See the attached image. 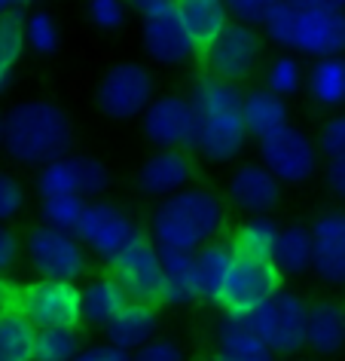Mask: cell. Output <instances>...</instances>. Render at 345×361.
Segmentation results:
<instances>
[{"label":"cell","instance_id":"6","mask_svg":"<svg viewBox=\"0 0 345 361\" xmlns=\"http://www.w3.org/2000/svg\"><path fill=\"white\" fill-rule=\"evenodd\" d=\"M153 102H156V74L144 61H113L95 83V107L113 123L141 120Z\"/></svg>","mask_w":345,"mask_h":361},{"label":"cell","instance_id":"4","mask_svg":"<svg viewBox=\"0 0 345 361\" xmlns=\"http://www.w3.org/2000/svg\"><path fill=\"white\" fill-rule=\"evenodd\" d=\"M260 34L275 49L294 52L299 59L321 61L345 56V13L294 10L287 0H281L263 22Z\"/></svg>","mask_w":345,"mask_h":361},{"label":"cell","instance_id":"29","mask_svg":"<svg viewBox=\"0 0 345 361\" xmlns=\"http://www.w3.org/2000/svg\"><path fill=\"white\" fill-rule=\"evenodd\" d=\"M272 264L278 267L284 282L312 273V227L303 221L284 224L278 245H275V255H272Z\"/></svg>","mask_w":345,"mask_h":361},{"label":"cell","instance_id":"51","mask_svg":"<svg viewBox=\"0 0 345 361\" xmlns=\"http://www.w3.org/2000/svg\"><path fill=\"white\" fill-rule=\"evenodd\" d=\"M0 153H4V111H0Z\"/></svg>","mask_w":345,"mask_h":361},{"label":"cell","instance_id":"33","mask_svg":"<svg viewBox=\"0 0 345 361\" xmlns=\"http://www.w3.org/2000/svg\"><path fill=\"white\" fill-rule=\"evenodd\" d=\"M25 43L34 56H56L61 49V25L49 10L25 13Z\"/></svg>","mask_w":345,"mask_h":361},{"label":"cell","instance_id":"15","mask_svg":"<svg viewBox=\"0 0 345 361\" xmlns=\"http://www.w3.org/2000/svg\"><path fill=\"white\" fill-rule=\"evenodd\" d=\"M107 273L120 282V288L125 291L129 300L159 306L165 267H162V251L156 242L150 239V233H144L132 248H125L123 255L107 267Z\"/></svg>","mask_w":345,"mask_h":361},{"label":"cell","instance_id":"24","mask_svg":"<svg viewBox=\"0 0 345 361\" xmlns=\"http://www.w3.org/2000/svg\"><path fill=\"white\" fill-rule=\"evenodd\" d=\"M196 285H199V300L202 303H220V294L226 288L232 267H235V248L230 239L208 242L205 248L196 251Z\"/></svg>","mask_w":345,"mask_h":361},{"label":"cell","instance_id":"22","mask_svg":"<svg viewBox=\"0 0 345 361\" xmlns=\"http://www.w3.org/2000/svg\"><path fill=\"white\" fill-rule=\"evenodd\" d=\"M214 352L230 361H278V355L257 337L248 319L226 312L214 324Z\"/></svg>","mask_w":345,"mask_h":361},{"label":"cell","instance_id":"49","mask_svg":"<svg viewBox=\"0 0 345 361\" xmlns=\"http://www.w3.org/2000/svg\"><path fill=\"white\" fill-rule=\"evenodd\" d=\"M13 80H15V68L0 61V95H6L13 89Z\"/></svg>","mask_w":345,"mask_h":361},{"label":"cell","instance_id":"43","mask_svg":"<svg viewBox=\"0 0 345 361\" xmlns=\"http://www.w3.org/2000/svg\"><path fill=\"white\" fill-rule=\"evenodd\" d=\"M321 178H324L327 193H330L333 200L345 209V157L324 159V166H321Z\"/></svg>","mask_w":345,"mask_h":361},{"label":"cell","instance_id":"28","mask_svg":"<svg viewBox=\"0 0 345 361\" xmlns=\"http://www.w3.org/2000/svg\"><path fill=\"white\" fill-rule=\"evenodd\" d=\"M244 126H248L251 138H263L269 132H278L281 126L290 123V102H284L281 95L269 92L266 86L248 89L244 92V107H242Z\"/></svg>","mask_w":345,"mask_h":361},{"label":"cell","instance_id":"3","mask_svg":"<svg viewBox=\"0 0 345 361\" xmlns=\"http://www.w3.org/2000/svg\"><path fill=\"white\" fill-rule=\"evenodd\" d=\"M230 227V202L214 187L193 184L150 212V239L162 251L196 255L208 242H217Z\"/></svg>","mask_w":345,"mask_h":361},{"label":"cell","instance_id":"30","mask_svg":"<svg viewBox=\"0 0 345 361\" xmlns=\"http://www.w3.org/2000/svg\"><path fill=\"white\" fill-rule=\"evenodd\" d=\"M281 236V224L272 214H260V218H242L232 227V248L239 257H257V260H272Z\"/></svg>","mask_w":345,"mask_h":361},{"label":"cell","instance_id":"14","mask_svg":"<svg viewBox=\"0 0 345 361\" xmlns=\"http://www.w3.org/2000/svg\"><path fill=\"white\" fill-rule=\"evenodd\" d=\"M281 288H284V276L278 273V267L272 260H257V257H235V267L226 288L220 294V310L226 315H242L248 319L251 312H257L263 303H269Z\"/></svg>","mask_w":345,"mask_h":361},{"label":"cell","instance_id":"10","mask_svg":"<svg viewBox=\"0 0 345 361\" xmlns=\"http://www.w3.org/2000/svg\"><path fill=\"white\" fill-rule=\"evenodd\" d=\"M13 306L34 328H83V294L74 282H49L31 279L15 285Z\"/></svg>","mask_w":345,"mask_h":361},{"label":"cell","instance_id":"21","mask_svg":"<svg viewBox=\"0 0 345 361\" xmlns=\"http://www.w3.org/2000/svg\"><path fill=\"white\" fill-rule=\"evenodd\" d=\"M80 294H83V328L92 331H107L116 315L129 306V297L107 269L98 276H89L80 285Z\"/></svg>","mask_w":345,"mask_h":361},{"label":"cell","instance_id":"31","mask_svg":"<svg viewBox=\"0 0 345 361\" xmlns=\"http://www.w3.org/2000/svg\"><path fill=\"white\" fill-rule=\"evenodd\" d=\"M37 355V328L15 310L0 315V361H34Z\"/></svg>","mask_w":345,"mask_h":361},{"label":"cell","instance_id":"35","mask_svg":"<svg viewBox=\"0 0 345 361\" xmlns=\"http://www.w3.org/2000/svg\"><path fill=\"white\" fill-rule=\"evenodd\" d=\"M31 190L28 180L13 169H0V227H13L28 212Z\"/></svg>","mask_w":345,"mask_h":361},{"label":"cell","instance_id":"23","mask_svg":"<svg viewBox=\"0 0 345 361\" xmlns=\"http://www.w3.org/2000/svg\"><path fill=\"white\" fill-rule=\"evenodd\" d=\"M159 306L153 303H134L129 300V306L116 315L113 324L104 331L107 343H113V346H120L125 352H138L144 349L147 343H153L159 337Z\"/></svg>","mask_w":345,"mask_h":361},{"label":"cell","instance_id":"7","mask_svg":"<svg viewBox=\"0 0 345 361\" xmlns=\"http://www.w3.org/2000/svg\"><path fill=\"white\" fill-rule=\"evenodd\" d=\"M257 157L281 180V187H303L324 166L315 135L296 123H287L278 132L263 135L257 141Z\"/></svg>","mask_w":345,"mask_h":361},{"label":"cell","instance_id":"5","mask_svg":"<svg viewBox=\"0 0 345 361\" xmlns=\"http://www.w3.org/2000/svg\"><path fill=\"white\" fill-rule=\"evenodd\" d=\"M22 257L34 279L80 285L89 273V251L77 233L46 227L40 221L22 233Z\"/></svg>","mask_w":345,"mask_h":361},{"label":"cell","instance_id":"47","mask_svg":"<svg viewBox=\"0 0 345 361\" xmlns=\"http://www.w3.org/2000/svg\"><path fill=\"white\" fill-rule=\"evenodd\" d=\"M13 294H15V285L10 279H0V315L6 310H13Z\"/></svg>","mask_w":345,"mask_h":361},{"label":"cell","instance_id":"9","mask_svg":"<svg viewBox=\"0 0 345 361\" xmlns=\"http://www.w3.org/2000/svg\"><path fill=\"white\" fill-rule=\"evenodd\" d=\"M248 322L278 358H296L306 349L308 300L294 288H281L269 303L248 315Z\"/></svg>","mask_w":345,"mask_h":361},{"label":"cell","instance_id":"32","mask_svg":"<svg viewBox=\"0 0 345 361\" xmlns=\"http://www.w3.org/2000/svg\"><path fill=\"white\" fill-rule=\"evenodd\" d=\"M306 74L308 68L303 65V59L294 56V52H278L272 56L266 65H263V86L269 92L281 95L284 102L306 92Z\"/></svg>","mask_w":345,"mask_h":361},{"label":"cell","instance_id":"46","mask_svg":"<svg viewBox=\"0 0 345 361\" xmlns=\"http://www.w3.org/2000/svg\"><path fill=\"white\" fill-rule=\"evenodd\" d=\"M294 10H321V13H345V0H287Z\"/></svg>","mask_w":345,"mask_h":361},{"label":"cell","instance_id":"50","mask_svg":"<svg viewBox=\"0 0 345 361\" xmlns=\"http://www.w3.org/2000/svg\"><path fill=\"white\" fill-rule=\"evenodd\" d=\"M196 361H230V358H223L220 352H208V355H202V358H196Z\"/></svg>","mask_w":345,"mask_h":361},{"label":"cell","instance_id":"34","mask_svg":"<svg viewBox=\"0 0 345 361\" xmlns=\"http://www.w3.org/2000/svg\"><path fill=\"white\" fill-rule=\"evenodd\" d=\"M80 328H43L37 331V355L34 361H74L83 352Z\"/></svg>","mask_w":345,"mask_h":361},{"label":"cell","instance_id":"27","mask_svg":"<svg viewBox=\"0 0 345 361\" xmlns=\"http://www.w3.org/2000/svg\"><path fill=\"white\" fill-rule=\"evenodd\" d=\"M306 95L327 114L345 111V56L312 61L306 74Z\"/></svg>","mask_w":345,"mask_h":361},{"label":"cell","instance_id":"37","mask_svg":"<svg viewBox=\"0 0 345 361\" xmlns=\"http://www.w3.org/2000/svg\"><path fill=\"white\" fill-rule=\"evenodd\" d=\"M86 19L98 34H113L125 31V25L132 19V10L125 0H86Z\"/></svg>","mask_w":345,"mask_h":361},{"label":"cell","instance_id":"26","mask_svg":"<svg viewBox=\"0 0 345 361\" xmlns=\"http://www.w3.org/2000/svg\"><path fill=\"white\" fill-rule=\"evenodd\" d=\"M162 267H165V282H162L159 306L187 310V306H193V303H202L199 300L196 257L193 255H187V251H162Z\"/></svg>","mask_w":345,"mask_h":361},{"label":"cell","instance_id":"11","mask_svg":"<svg viewBox=\"0 0 345 361\" xmlns=\"http://www.w3.org/2000/svg\"><path fill=\"white\" fill-rule=\"evenodd\" d=\"M263 52H266V37L260 28L242 22H230L223 34L208 47L202 56V71L217 80H226L232 86H244L263 68Z\"/></svg>","mask_w":345,"mask_h":361},{"label":"cell","instance_id":"12","mask_svg":"<svg viewBox=\"0 0 345 361\" xmlns=\"http://www.w3.org/2000/svg\"><path fill=\"white\" fill-rule=\"evenodd\" d=\"M111 169L104 159L92 157V153H68L58 162L40 169L34 175V193L37 200H49V196H74V200H101L111 190Z\"/></svg>","mask_w":345,"mask_h":361},{"label":"cell","instance_id":"2","mask_svg":"<svg viewBox=\"0 0 345 361\" xmlns=\"http://www.w3.org/2000/svg\"><path fill=\"white\" fill-rule=\"evenodd\" d=\"M74 153V123L58 102L25 98L4 111V157L15 169H46Z\"/></svg>","mask_w":345,"mask_h":361},{"label":"cell","instance_id":"45","mask_svg":"<svg viewBox=\"0 0 345 361\" xmlns=\"http://www.w3.org/2000/svg\"><path fill=\"white\" fill-rule=\"evenodd\" d=\"M129 4L132 16H138V19H147V16H156L162 10H171L175 6V0H125Z\"/></svg>","mask_w":345,"mask_h":361},{"label":"cell","instance_id":"1","mask_svg":"<svg viewBox=\"0 0 345 361\" xmlns=\"http://www.w3.org/2000/svg\"><path fill=\"white\" fill-rule=\"evenodd\" d=\"M187 98L199 114L193 157L208 166H235L251 141L242 116L244 89L217 80L208 71H196L187 83Z\"/></svg>","mask_w":345,"mask_h":361},{"label":"cell","instance_id":"16","mask_svg":"<svg viewBox=\"0 0 345 361\" xmlns=\"http://www.w3.org/2000/svg\"><path fill=\"white\" fill-rule=\"evenodd\" d=\"M223 196L230 209L242 212L244 218H260V214H272L281 205L284 187L263 162H235L226 175Z\"/></svg>","mask_w":345,"mask_h":361},{"label":"cell","instance_id":"48","mask_svg":"<svg viewBox=\"0 0 345 361\" xmlns=\"http://www.w3.org/2000/svg\"><path fill=\"white\" fill-rule=\"evenodd\" d=\"M34 4H37V0H0V16H10V13H25V10H31Z\"/></svg>","mask_w":345,"mask_h":361},{"label":"cell","instance_id":"17","mask_svg":"<svg viewBox=\"0 0 345 361\" xmlns=\"http://www.w3.org/2000/svg\"><path fill=\"white\" fill-rule=\"evenodd\" d=\"M196 159L189 150H153L134 171V193L150 202H165L193 187Z\"/></svg>","mask_w":345,"mask_h":361},{"label":"cell","instance_id":"42","mask_svg":"<svg viewBox=\"0 0 345 361\" xmlns=\"http://www.w3.org/2000/svg\"><path fill=\"white\" fill-rule=\"evenodd\" d=\"M22 260V233L13 227H0V279H10V273Z\"/></svg>","mask_w":345,"mask_h":361},{"label":"cell","instance_id":"8","mask_svg":"<svg viewBox=\"0 0 345 361\" xmlns=\"http://www.w3.org/2000/svg\"><path fill=\"white\" fill-rule=\"evenodd\" d=\"M144 233L147 230L134 221V214L125 209L123 202L107 200V196L92 200L86 205V214L77 227V236L86 245L89 257L104 260L107 267H111L125 248H132Z\"/></svg>","mask_w":345,"mask_h":361},{"label":"cell","instance_id":"13","mask_svg":"<svg viewBox=\"0 0 345 361\" xmlns=\"http://www.w3.org/2000/svg\"><path fill=\"white\" fill-rule=\"evenodd\" d=\"M144 141L153 150H189L196 147L199 114L187 92H165L156 95V102L141 116Z\"/></svg>","mask_w":345,"mask_h":361},{"label":"cell","instance_id":"41","mask_svg":"<svg viewBox=\"0 0 345 361\" xmlns=\"http://www.w3.org/2000/svg\"><path fill=\"white\" fill-rule=\"evenodd\" d=\"M132 361H189L187 346L175 337H156L153 343H147L144 349H138L132 355Z\"/></svg>","mask_w":345,"mask_h":361},{"label":"cell","instance_id":"18","mask_svg":"<svg viewBox=\"0 0 345 361\" xmlns=\"http://www.w3.org/2000/svg\"><path fill=\"white\" fill-rule=\"evenodd\" d=\"M138 43H141L144 56H147L153 65L168 68V71L184 68L193 59H199L196 43L189 40V34H187V28H184V22H180L175 6H171V10H162L156 16H147V19H141Z\"/></svg>","mask_w":345,"mask_h":361},{"label":"cell","instance_id":"44","mask_svg":"<svg viewBox=\"0 0 345 361\" xmlns=\"http://www.w3.org/2000/svg\"><path fill=\"white\" fill-rule=\"evenodd\" d=\"M74 361H132V352H125L113 343H86L83 352Z\"/></svg>","mask_w":345,"mask_h":361},{"label":"cell","instance_id":"36","mask_svg":"<svg viewBox=\"0 0 345 361\" xmlns=\"http://www.w3.org/2000/svg\"><path fill=\"white\" fill-rule=\"evenodd\" d=\"M86 200H74V196H49V200H37V221L46 227L77 233L80 221L86 214Z\"/></svg>","mask_w":345,"mask_h":361},{"label":"cell","instance_id":"40","mask_svg":"<svg viewBox=\"0 0 345 361\" xmlns=\"http://www.w3.org/2000/svg\"><path fill=\"white\" fill-rule=\"evenodd\" d=\"M230 10L232 22L251 25V28H263V22L269 19V13L275 10L281 0H223Z\"/></svg>","mask_w":345,"mask_h":361},{"label":"cell","instance_id":"20","mask_svg":"<svg viewBox=\"0 0 345 361\" xmlns=\"http://www.w3.org/2000/svg\"><path fill=\"white\" fill-rule=\"evenodd\" d=\"M306 349L315 358H336L345 352V306L333 297L308 300Z\"/></svg>","mask_w":345,"mask_h":361},{"label":"cell","instance_id":"19","mask_svg":"<svg viewBox=\"0 0 345 361\" xmlns=\"http://www.w3.org/2000/svg\"><path fill=\"white\" fill-rule=\"evenodd\" d=\"M312 273L327 288H345V209H324L312 218Z\"/></svg>","mask_w":345,"mask_h":361},{"label":"cell","instance_id":"25","mask_svg":"<svg viewBox=\"0 0 345 361\" xmlns=\"http://www.w3.org/2000/svg\"><path fill=\"white\" fill-rule=\"evenodd\" d=\"M175 10L184 22L189 40L196 43V52H202L220 37L223 28L230 25V10L223 0H175Z\"/></svg>","mask_w":345,"mask_h":361},{"label":"cell","instance_id":"38","mask_svg":"<svg viewBox=\"0 0 345 361\" xmlns=\"http://www.w3.org/2000/svg\"><path fill=\"white\" fill-rule=\"evenodd\" d=\"M28 43H25V13L0 16V61L6 65H19Z\"/></svg>","mask_w":345,"mask_h":361},{"label":"cell","instance_id":"39","mask_svg":"<svg viewBox=\"0 0 345 361\" xmlns=\"http://www.w3.org/2000/svg\"><path fill=\"white\" fill-rule=\"evenodd\" d=\"M315 141H318V150H321L324 159L345 157V111L327 114L324 120L318 123Z\"/></svg>","mask_w":345,"mask_h":361}]
</instances>
